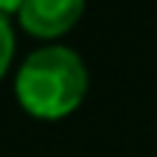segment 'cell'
<instances>
[{
  "label": "cell",
  "mask_w": 157,
  "mask_h": 157,
  "mask_svg": "<svg viewBox=\"0 0 157 157\" xmlns=\"http://www.w3.org/2000/svg\"><path fill=\"white\" fill-rule=\"evenodd\" d=\"M90 90V71L80 52L62 43L37 46L16 68L13 93L25 114L34 120H65L83 105Z\"/></svg>",
  "instance_id": "6da1fadb"
},
{
  "label": "cell",
  "mask_w": 157,
  "mask_h": 157,
  "mask_svg": "<svg viewBox=\"0 0 157 157\" xmlns=\"http://www.w3.org/2000/svg\"><path fill=\"white\" fill-rule=\"evenodd\" d=\"M86 0H25L16 13V22L25 34L37 40H59L80 25Z\"/></svg>",
  "instance_id": "7a4b0ae2"
},
{
  "label": "cell",
  "mask_w": 157,
  "mask_h": 157,
  "mask_svg": "<svg viewBox=\"0 0 157 157\" xmlns=\"http://www.w3.org/2000/svg\"><path fill=\"white\" fill-rule=\"evenodd\" d=\"M16 62V28H13V19L0 13V80L10 74Z\"/></svg>",
  "instance_id": "3957f363"
},
{
  "label": "cell",
  "mask_w": 157,
  "mask_h": 157,
  "mask_svg": "<svg viewBox=\"0 0 157 157\" xmlns=\"http://www.w3.org/2000/svg\"><path fill=\"white\" fill-rule=\"evenodd\" d=\"M22 3H25V0H0V13L13 19V16L19 13V6H22Z\"/></svg>",
  "instance_id": "277c9868"
}]
</instances>
